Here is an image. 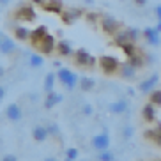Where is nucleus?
Here are the masks:
<instances>
[{"instance_id": "nucleus-1", "label": "nucleus", "mask_w": 161, "mask_h": 161, "mask_svg": "<svg viewBox=\"0 0 161 161\" xmlns=\"http://www.w3.org/2000/svg\"><path fill=\"white\" fill-rule=\"evenodd\" d=\"M57 76H58V81H60L67 90H73L76 87V83H78L76 75L73 71H69V69H58V75Z\"/></svg>"}, {"instance_id": "nucleus-2", "label": "nucleus", "mask_w": 161, "mask_h": 161, "mask_svg": "<svg viewBox=\"0 0 161 161\" xmlns=\"http://www.w3.org/2000/svg\"><path fill=\"white\" fill-rule=\"evenodd\" d=\"M13 16H14L16 19H19V21H34L36 19V11H34L32 5H19L18 9L13 13Z\"/></svg>"}, {"instance_id": "nucleus-3", "label": "nucleus", "mask_w": 161, "mask_h": 161, "mask_svg": "<svg viewBox=\"0 0 161 161\" xmlns=\"http://www.w3.org/2000/svg\"><path fill=\"white\" fill-rule=\"evenodd\" d=\"M55 44H57V43H55V37H53L52 34H46V36H44V37L41 39V41H39L34 48H37L43 55H50V53L55 52Z\"/></svg>"}, {"instance_id": "nucleus-4", "label": "nucleus", "mask_w": 161, "mask_h": 161, "mask_svg": "<svg viewBox=\"0 0 161 161\" xmlns=\"http://www.w3.org/2000/svg\"><path fill=\"white\" fill-rule=\"evenodd\" d=\"M5 119L9 122H19L23 119V110H21V106L18 103L7 104V108H5Z\"/></svg>"}, {"instance_id": "nucleus-5", "label": "nucleus", "mask_w": 161, "mask_h": 161, "mask_svg": "<svg viewBox=\"0 0 161 161\" xmlns=\"http://www.w3.org/2000/svg\"><path fill=\"white\" fill-rule=\"evenodd\" d=\"M75 62L78 64V66L92 67V66H94V57H92L87 50L80 48V50H76V52H75Z\"/></svg>"}, {"instance_id": "nucleus-6", "label": "nucleus", "mask_w": 161, "mask_h": 161, "mask_svg": "<svg viewBox=\"0 0 161 161\" xmlns=\"http://www.w3.org/2000/svg\"><path fill=\"white\" fill-rule=\"evenodd\" d=\"M99 66L106 75H112V73L117 71L119 67V60L115 57H110V55H104V57L99 58Z\"/></svg>"}, {"instance_id": "nucleus-7", "label": "nucleus", "mask_w": 161, "mask_h": 161, "mask_svg": "<svg viewBox=\"0 0 161 161\" xmlns=\"http://www.w3.org/2000/svg\"><path fill=\"white\" fill-rule=\"evenodd\" d=\"M92 147H94L96 151H108L110 147V136L106 133H101V135H96L92 138Z\"/></svg>"}, {"instance_id": "nucleus-8", "label": "nucleus", "mask_w": 161, "mask_h": 161, "mask_svg": "<svg viewBox=\"0 0 161 161\" xmlns=\"http://www.w3.org/2000/svg\"><path fill=\"white\" fill-rule=\"evenodd\" d=\"M16 52V43L7 36H2V41H0V53L2 55H13Z\"/></svg>"}, {"instance_id": "nucleus-9", "label": "nucleus", "mask_w": 161, "mask_h": 161, "mask_svg": "<svg viewBox=\"0 0 161 161\" xmlns=\"http://www.w3.org/2000/svg\"><path fill=\"white\" fill-rule=\"evenodd\" d=\"M80 14H81V13L78 9H67V11H62V13H60V18H62V21H64V23L73 25L76 19L80 18Z\"/></svg>"}, {"instance_id": "nucleus-10", "label": "nucleus", "mask_w": 161, "mask_h": 161, "mask_svg": "<svg viewBox=\"0 0 161 161\" xmlns=\"http://www.w3.org/2000/svg\"><path fill=\"white\" fill-rule=\"evenodd\" d=\"M99 23H101L103 32H106V34H115V30L119 29V23L114 18H101Z\"/></svg>"}, {"instance_id": "nucleus-11", "label": "nucleus", "mask_w": 161, "mask_h": 161, "mask_svg": "<svg viewBox=\"0 0 161 161\" xmlns=\"http://www.w3.org/2000/svg\"><path fill=\"white\" fill-rule=\"evenodd\" d=\"M55 50L58 52L60 57H71V55H75V50H73V46L67 41H58L55 44Z\"/></svg>"}, {"instance_id": "nucleus-12", "label": "nucleus", "mask_w": 161, "mask_h": 161, "mask_svg": "<svg viewBox=\"0 0 161 161\" xmlns=\"http://www.w3.org/2000/svg\"><path fill=\"white\" fill-rule=\"evenodd\" d=\"M46 34H48V30H46V27H43V25H41V27H37V29L30 30V37H29L30 39V44H32V46H36V44H37L39 41L46 36Z\"/></svg>"}, {"instance_id": "nucleus-13", "label": "nucleus", "mask_w": 161, "mask_h": 161, "mask_svg": "<svg viewBox=\"0 0 161 161\" xmlns=\"http://www.w3.org/2000/svg\"><path fill=\"white\" fill-rule=\"evenodd\" d=\"M43 9L48 13H53V14H60L62 13V2L60 0H46L43 4Z\"/></svg>"}, {"instance_id": "nucleus-14", "label": "nucleus", "mask_w": 161, "mask_h": 161, "mask_svg": "<svg viewBox=\"0 0 161 161\" xmlns=\"http://www.w3.org/2000/svg\"><path fill=\"white\" fill-rule=\"evenodd\" d=\"M62 101V96L60 94H57V92H55V90H53V92H48L46 94V97H44V108H53V106H55V104H58Z\"/></svg>"}, {"instance_id": "nucleus-15", "label": "nucleus", "mask_w": 161, "mask_h": 161, "mask_svg": "<svg viewBox=\"0 0 161 161\" xmlns=\"http://www.w3.org/2000/svg\"><path fill=\"white\" fill-rule=\"evenodd\" d=\"M48 131H46V126H36V128L32 129V138L36 140V142H44V140H48Z\"/></svg>"}, {"instance_id": "nucleus-16", "label": "nucleus", "mask_w": 161, "mask_h": 161, "mask_svg": "<svg viewBox=\"0 0 161 161\" xmlns=\"http://www.w3.org/2000/svg\"><path fill=\"white\" fill-rule=\"evenodd\" d=\"M55 80H57V75H53V73H48L44 76V83H43V90L44 92H53V87H55Z\"/></svg>"}, {"instance_id": "nucleus-17", "label": "nucleus", "mask_w": 161, "mask_h": 161, "mask_svg": "<svg viewBox=\"0 0 161 161\" xmlns=\"http://www.w3.org/2000/svg\"><path fill=\"white\" fill-rule=\"evenodd\" d=\"M145 138H149V140H152L154 143L161 145V126H158V128H154V129H149V131H145Z\"/></svg>"}, {"instance_id": "nucleus-18", "label": "nucleus", "mask_w": 161, "mask_h": 161, "mask_svg": "<svg viewBox=\"0 0 161 161\" xmlns=\"http://www.w3.org/2000/svg\"><path fill=\"white\" fill-rule=\"evenodd\" d=\"M142 115H143V119H145L147 122H152L154 119H156V112H154V104H145L143 106V110H142Z\"/></svg>"}, {"instance_id": "nucleus-19", "label": "nucleus", "mask_w": 161, "mask_h": 161, "mask_svg": "<svg viewBox=\"0 0 161 161\" xmlns=\"http://www.w3.org/2000/svg\"><path fill=\"white\" fill-rule=\"evenodd\" d=\"M14 37L18 41H29L30 37V30L25 27H14Z\"/></svg>"}, {"instance_id": "nucleus-20", "label": "nucleus", "mask_w": 161, "mask_h": 161, "mask_svg": "<svg viewBox=\"0 0 161 161\" xmlns=\"http://www.w3.org/2000/svg\"><path fill=\"white\" fill-rule=\"evenodd\" d=\"M156 81H158V76L154 75V76H151L149 80L142 81V83H140V89H142L143 92H151V90H154V85H156Z\"/></svg>"}, {"instance_id": "nucleus-21", "label": "nucleus", "mask_w": 161, "mask_h": 161, "mask_svg": "<svg viewBox=\"0 0 161 161\" xmlns=\"http://www.w3.org/2000/svg\"><path fill=\"white\" fill-rule=\"evenodd\" d=\"M110 110H112L114 114H124V112L128 110V103H126V101H115V103L110 106Z\"/></svg>"}, {"instance_id": "nucleus-22", "label": "nucleus", "mask_w": 161, "mask_h": 161, "mask_svg": "<svg viewBox=\"0 0 161 161\" xmlns=\"http://www.w3.org/2000/svg\"><path fill=\"white\" fill-rule=\"evenodd\" d=\"M29 64H30V67H41L44 64V58H43V55H37V53H32L29 57Z\"/></svg>"}, {"instance_id": "nucleus-23", "label": "nucleus", "mask_w": 161, "mask_h": 161, "mask_svg": "<svg viewBox=\"0 0 161 161\" xmlns=\"http://www.w3.org/2000/svg\"><path fill=\"white\" fill-rule=\"evenodd\" d=\"M94 85H96V81L92 80V78H89V76H83V78L80 80L81 90H92V89H94Z\"/></svg>"}, {"instance_id": "nucleus-24", "label": "nucleus", "mask_w": 161, "mask_h": 161, "mask_svg": "<svg viewBox=\"0 0 161 161\" xmlns=\"http://www.w3.org/2000/svg\"><path fill=\"white\" fill-rule=\"evenodd\" d=\"M120 75H122V78H133L135 76V67L129 66V64H124L120 67Z\"/></svg>"}, {"instance_id": "nucleus-25", "label": "nucleus", "mask_w": 161, "mask_h": 161, "mask_svg": "<svg viewBox=\"0 0 161 161\" xmlns=\"http://www.w3.org/2000/svg\"><path fill=\"white\" fill-rule=\"evenodd\" d=\"M46 131H48V135L50 136H58V133H60V129H58V126L57 124H48L46 126Z\"/></svg>"}, {"instance_id": "nucleus-26", "label": "nucleus", "mask_w": 161, "mask_h": 161, "mask_svg": "<svg viewBox=\"0 0 161 161\" xmlns=\"http://www.w3.org/2000/svg\"><path fill=\"white\" fill-rule=\"evenodd\" d=\"M97 159L99 161H114V154L108 152V151H101L99 156H97Z\"/></svg>"}, {"instance_id": "nucleus-27", "label": "nucleus", "mask_w": 161, "mask_h": 161, "mask_svg": "<svg viewBox=\"0 0 161 161\" xmlns=\"http://www.w3.org/2000/svg\"><path fill=\"white\" fill-rule=\"evenodd\" d=\"M151 104H161V90H154L151 94Z\"/></svg>"}, {"instance_id": "nucleus-28", "label": "nucleus", "mask_w": 161, "mask_h": 161, "mask_svg": "<svg viewBox=\"0 0 161 161\" xmlns=\"http://www.w3.org/2000/svg\"><path fill=\"white\" fill-rule=\"evenodd\" d=\"M76 158H78V151H76L75 147H73V149H67V152H66V161H75Z\"/></svg>"}, {"instance_id": "nucleus-29", "label": "nucleus", "mask_w": 161, "mask_h": 161, "mask_svg": "<svg viewBox=\"0 0 161 161\" xmlns=\"http://www.w3.org/2000/svg\"><path fill=\"white\" fill-rule=\"evenodd\" d=\"M2 161H18V156H16V154H5V156L2 158Z\"/></svg>"}, {"instance_id": "nucleus-30", "label": "nucleus", "mask_w": 161, "mask_h": 161, "mask_svg": "<svg viewBox=\"0 0 161 161\" xmlns=\"http://www.w3.org/2000/svg\"><path fill=\"white\" fill-rule=\"evenodd\" d=\"M81 112H83V115H90L92 114V106H90V104H83Z\"/></svg>"}, {"instance_id": "nucleus-31", "label": "nucleus", "mask_w": 161, "mask_h": 161, "mask_svg": "<svg viewBox=\"0 0 161 161\" xmlns=\"http://www.w3.org/2000/svg\"><path fill=\"white\" fill-rule=\"evenodd\" d=\"M4 96H5V89H4L2 85H0V101L4 99Z\"/></svg>"}, {"instance_id": "nucleus-32", "label": "nucleus", "mask_w": 161, "mask_h": 161, "mask_svg": "<svg viewBox=\"0 0 161 161\" xmlns=\"http://www.w3.org/2000/svg\"><path fill=\"white\" fill-rule=\"evenodd\" d=\"M124 136H131V128H126V129H124Z\"/></svg>"}, {"instance_id": "nucleus-33", "label": "nucleus", "mask_w": 161, "mask_h": 161, "mask_svg": "<svg viewBox=\"0 0 161 161\" xmlns=\"http://www.w3.org/2000/svg\"><path fill=\"white\" fill-rule=\"evenodd\" d=\"M46 0H32V4H37V5H43Z\"/></svg>"}, {"instance_id": "nucleus-34", "label": "nucleus", "mask_w": 161, "mask_h": 161, "mask_svg": "<svg viewBox=\"0 0 161 161\" xmlns=\"http://www.w3.org/2000/svg\"><path fill=\"white\" fill-rule=\"evenodd\" d=\"M156 14H158V18L161 19V5H159V7H158V9H156Z\"/></svg>"}, {"instance_id": "nucleus-35", "label": "nucleus", "mask_w": 161, "mask_h": 161, "mask_svg": "<svg viewBox=\"0 0 161 161\" xmlns=\"http://www.w3.org/2000/svg\"><path fill=\"white\" fill-rule=\"evenodd\" d=\"M43 161H58L57 158H46V159H43Z\"/></svg>"}, {"instance_id": "nucleus-36", "label": "nucleus", "mask_w": 161, "mask_h": 161, "mask_svg": "<svg viewBox=\"0 0 161 161\" xmlns=\"http://www.w3.org/2000/svg\"><path fill=\"white\" fill-rule=\"evenodd\" d=\"M4 73H5V71H4V67L0 66V78H2V76H4Z\"/></svg>"}, {"instance_id": "nucleus-37", "label": "nucleus", "mask_w": 161, "mask_h": 161, "mask_svg": "<svg viewBox=\"0 0 161 161\" xmlns=\"http://www.w3.org/2000/svg\"><path fill=\"white\" fill-rule=\"evenodd\" d=\"M0 4H9V0H0Z\"/></svg>"}, {"instance_id": "nucleus-38", "label": "nucleus", "mask_w": 161, "mask_h": 161, "mask_svg": "<svg viewBox=\"0 0 161 161\" xmlns=\"http://www.w3.org/2000/svg\"><path fill=\"white\" fill-rule=\"evenodd\" d=\"M138 4H145V0H136Z\"/></svg>"}, {"instance_id": "nucleus-39", "label": "nucleus", "mask_w": 161, "mask_h": 161, "mask_svg": "<svg viewBox=\"0 0 161 161\" xmlns=\"http://www.w3.org/2000/svg\"><path fill=\"white\" fill-rule=\"evenodd\" d=\"M0 41H2V34H0Z\"/></svg>"}]
</instances>
